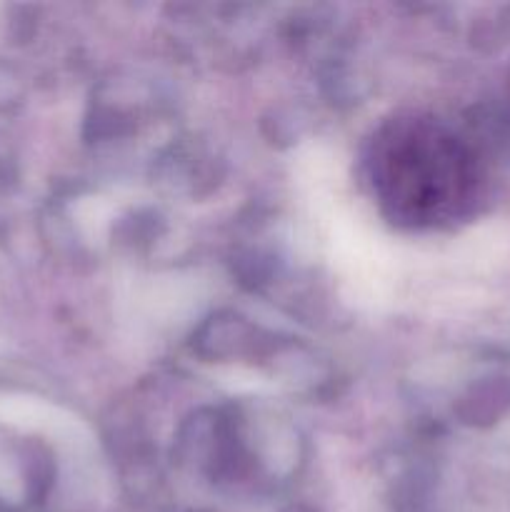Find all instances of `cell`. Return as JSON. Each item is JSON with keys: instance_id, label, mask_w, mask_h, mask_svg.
<instances>
[{"instance_id": "obj_1", "label": "cell", "mask_w": 510, "mask_h": 512, "mask_svg": "<svg viewBox=\"0 0 510 512\" xmlns=\"http://www.w3.org/2000/svg\"><path fill=\"white\" fill-rule=\"evenodd\" d=\"M380 180L398 210L410 218H433L460 193L458 155L425 130H408L385 145Z\"/></svg>"}]
</instances>
